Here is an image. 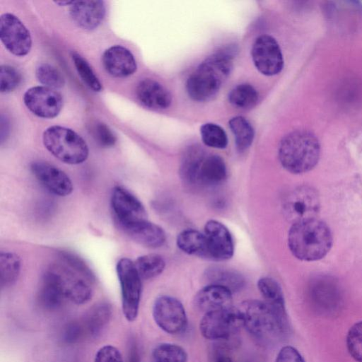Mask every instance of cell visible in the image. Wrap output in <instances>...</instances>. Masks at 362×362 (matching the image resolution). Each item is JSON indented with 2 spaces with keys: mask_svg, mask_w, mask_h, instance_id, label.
<instances>
[{
  "mask_svg": "<svg viewBox=\"0 0 362 362\" xmlns=\"http://www.w3.org/2000/svg\"><path fill=\"white\" fill-rule=\"evenodd\" d=\"M42 142L50 153L66 164L82 163L89 154L86 141L75 131L65 127L54 125L47 128L42 134Z\"/></svg>",
  "mask_w": 362,
  "mask_h": 362,
  "instance_id": "5b68a950",
  "label": "cell"
},
{
  "mask_svg": "<svg viewBox=\"0 0 362 362\" xmlns=\"http://www.w3.org/2000/svg\"><path fill=\"white\" fill-rule=\"evenodd\" d=\"M111 206L117 223L121 228L146 219V209L140 200L127 189L117 186L112 190Z\"/></svg>",
  "mask_w": 362,
  "mask_h": 362,
  "instance_id": "5bb4252c",
  "label": "cell"
},
{
  "mask_svg": "<svg viewBox=\"0 0 362 362\" xmlns=\"http://www.w3.org/2000/svg\"><path fill=\"white\" fill-rule=\"evenodd\" d=\"M207 258L214 261L230 259L234 252V244L228 229L221 222L209 220L204 226Z\"/></svg>",
  "mask_w": 362,
  "mask_h": 362,
  "instance_id": "9a60e30c",
  "label": "cell"
},
{
  "mask_svg": "<svg viewBox=\"0 0 362 362\" xmlns=\"http://www.w3.org/2000/svg\"><path fill=\"white\" fill-rule=\"evenodd\" d=\"M94 362H124L120 351L112 345H105L95 354Z\"/></svg>",
  "mask_w": 362,
  "mask_h": 362,
  "instance_id": "b9f144b4",
  "label": "cell"
},
{
  "mask_svg": "<svg viewBox=\"0 0 362 362\" xmlns=\"http://www.w3.org/2000/svg\"><path fill=\"white\" fill-rule=\"evenodd\" d=\"M234 136L237 148L240 151L247 149L252 143L255 132L250 122L244 117L236 116L228 122Z\"/></svg>",
  "mask_w": 362,
  "mask_h": 362,
  "instance_id": "f1b7e54d",
  "label": "cell"
},
{
  "mask_svg": "<svg viewBox=\"0 0 362 362\" xmlns=\"http://www.w3.org/2000/svg\"><path fill=\"white\" fill-rule=\"evenodd\" d=\"M74 1H54L56 4L59 6H71L73 4Z\"/></svg>",
  "mask_w": 362,
  "mask_h": 362,
  "instance_id": "bcb514c9",
  "label": "cell"
},
{
  "mask_svg": "<svg viewBox=\"0 0 362 362\" xmlns=\"http://www.w3.org/2000/svg\"><path fill=\"white\" fill-rule=\"evenodd\" d=\"M59 257L62 259V262L65 263L92 281H95V276L91 270L78 256L74 254L63 251L59 253Z\"/></svg>",
  "mask_w": 362,
  "mask_h": 362,
  "instance_id": "ab89813d",
  "label": "cell"
},
{
  "mask_svg": "<svg viewBox=\"0 0 362 362\" xmlns=\"http://www.w3.org/2000/svg\"><path fill=\"white\" fill-rule=\"evenodd\" d=\"M74 66L83 81L95 92H100L103 86L88 62L78 54H72Z\"/></svg>",
  "mask_w": 362,
  "mask_h": 362,
  "instance_id": "8d00e7d4",
  "label": "cell"
},
{
  "mask_svg": "<svg viewBox=\"0 0 362 362\" xmlns=\"http://www.w3.org/2000/svg\"><path fill=\"white\" fill-rule=\"evenodd\" d=\"M206 156L204 150L198 145H192L187 148L182 156L180 168V174L184 182L195 185L199 165Z\"/></svg>",
  "mask_w": 362,
  "mask_h": 362,
  "instance_id": "d4e9b609",
  "label": "cell"
},
{
  "mask_svg": "<svg viewBox=\"0 0 362 362\" xmlns=\"http://www.w3.org/2000/svg\"><path fill=\"white\" fill-rule=\"evenodd\" d=\"M257 288L264 301L275 308H286L281 288L275 279L269 276L262 277L257 281Z\"/></svg>",
  "mask_w": 362,
  "mask_h": 362,
  "instance_id": "1f68e13d",
  "label": "cell"
},
{
  "mask_svg": "<svg viewBox=\"0 0 362 362\" xmlns=\"http://www.w3.org/2000/svg\"><path fill=\"white\" fill-rule=\"evenodd\" d=\"M21 269V261L18 255L12 252L1 251L0 253L1 287H8L18 279Z\"/></svg>",
  "mask_w": 362,
  "mask_h": 362,
  "instance_id": "83f0119b",
  "label": "cell"
},
{
  "mask_svg": "<svg viewBox=\"0 0 362 362\" xmlns=\"http://www.w3.org/2000/svg\"><path fill=\"white\" fill-rule=\"evenodd\" d=\"M112 314L111 306L106 303L94 305L86 318L84 325L90 335L98 334L109 322Z\"/></svg>",
  "mask_w": 362,
  "mask_h": 362,
  "instance_id": "4dcf8cb0",
  "label": "cell"
},
{
  "mask_svg": "<svg viewBox=\"0 0 362 362\" xmlns=\"http://www.w3.org/2000/svg\"><path fill=\"white\" fill-rule=\"evenodd\" d=\"M232 292L228 288L216 285L209 284L196 294L194 305L204 313L231 308Z\"/></svg>",
  "mask_w": 362,
  "mask_h": 362,
  "instance_id": "44dd1931",
  "label": "cell"
},
{
  "mask_svg": "<svg viewBox=\"0 0 362 362\" xmlns=\"http://www.w3.org/2000/svg\"><path fill=\"white\" fill-rule=\"evenodd\" d=\"M23 102L32 113L45 119L57 117L63 105L62 95L55 89L43 86L28 89L23 95Z\"/></svg>",
  "mask_w": 362,
  "mask_h": 362,
  "instance_id": "4fadbf2b",
  "label": "cell"
},
{
  "mask_svg": "<svg viewBox=\"0 0 362 362\" xmlns=\"http://www.w3.org/2000/svg\"><path fill=\"white\" fill-rule=\"evenodd\" d=\"M121 229L136 243L147 247H159L166 240L163 228L147 219L129 224Z\"/></svg>",
  "mask_w": 362,
  "mask_h": 362,
  "instance_id": "d6986e66",
  "label": "cell"
},
{
  "mask_svg": "<svg viewBox=\"0 0 362 362\" xmlns=\"http://www.w3.org/2000/svg\"><path fill=\"white\" fill-rule=\"evenodd\" d=\"M228 100L234 107L240 109L253 107L258 100V93L250 84L242 83L233 88L228 94Z\"/></svg>",
  "mask_w": 362,
  "mask_h": 362,
  "instance_id": "d6a6232c",
  "label": "cell"
},
{
  "mask_svg": "<svg viewBox=\"0 0 362 362\" xmlns=\"http://www.w3.org/2000/svg\"><path fill=\"white\" fill-rule=\"evenodd\" d=\"M141 279H150L160 274L165 269L164 259L157 254H148L139 257L134 262Z\"/></svg>",
  "mask_w": 362,
  "mask_h": 362,
  "instance_id": "f546056e",
  "label": "cell"
},
{
  "mask_svg": "<svg viewBox=\"0 0 362 362\" xmlns=\"http://www.w3.org/2000/svg\"><path fill=\"white\" fill-rule=\"evenodd\" d=\"M51 267L58 276L66 299L77 305L86 303L91 299L93 281L64 262Z\"/></svg>",
  "mask_w": 362,
  "mask_h": 362,
  "instance_id": "8fae6325",
  "label": "cell"
},
{
  "mask_svg": "<svg viewBox=\"0 0 362 362\" xmlns=\"http://www.w3.org/2000/svg\"><path fill=\"white\" fill-rule=\"evenodd\" d=\"M35 76L37 81L45 87L56 89L63 87L65 84L62 74L48 63L40 64L36 67Z\"/></svg>",
  "mask_w": 362,
  "mask_h": 362,
  "instance_id": "e575fe53",
  "label": "cell"
},
{
  "mask_svg": "<svg viewBox=\"0 0 362 362\" xmlns=\"http://www.w3.org/2000/svg\"><path fill=\"white\" fill-rule=\"evenodd\" d=\"M93 134L97 142L103 147H111L117 141L111 129L102 122H98L94 125Z\"/></svg>",
  "mask_w": 362,
  "mask_h": 362,
  "instance_id": "60d3db41",
  "label": "cell"
},
{
  "mask_svg": "<svg viewBox=\"0 0 362 362\" xmlns=\"http://www.w3.org/2000/svg\"><path fill=\"white\" fill-rule=\"evenodd\" d=\"M21 81L18 71L10 65H1L0 68V90L8 93L15 90Z\"/></svg>",
  "mask_w": 362,
  "mask_h": 362,
  "instance_id": "f35d334b",
  "label": "cell"
},
{
  "mask_svg": "<svg viewBox=\"0 0 362 362\" xmlns=\"http://www.w3.org/2000/svg\"><path fill=\"white\" fill-rule=\"evenodd\" d=\"M103 66L112 76L124 78L132 75L137 69L136 59L129 49L114 45L107 48L102 57Z\"/></svg>",
  "mask_w": 362,
  "mask_h": 362,
  "instance_id": "e0dca14e",
  "label": "cell"
},
{
  "mask_svg": "<svg viewBox=\"0 0 362 362\" xmlns=\"http://www.w3.org/2000/svg\"><path fill=\"white\" fill-rule=\"evenodd\" d=\"M310 295L314 306L322 313H332L340 303L339 291L336 284L327 278L314 281Z\"/></svg>",
  "mask_w": 362,
  "mask_h": 362,
  "instance_id": "7402d4cb",
  "label": "cell"
},
{
  "mask_svg": "<svg viewBox=\"0 0 362 362\" xmlns=\"http://www.w3.org/2000/svg\"><path fill=\"white\" fill-rule=\"evenodd\" d=\"M155 362H187V354L180 346L172 343L157 344L152 352Z\"/></svg>",
  "mask_w": 362,
  "mask_h": 362,
  "instance_id": "836d02e7",
  "label": "cell"
},
{
  "mask_svg": "<svg viewBox=\"0 0 362 362\" xmlns=\"http://www.w3.org/2000/svg\"><path fill=\"white\" fill-rule=\"evenodd\" d=\"M30 169L36 179L50 192L66 197L73 191L69 177L57 167L44 161H35Z\"/></svg>",
  "mask_w": 362,
  "mask_h": 362,
  "instance_id": "2e32d148",
  "label": "cell"
},
{
  "mask_svg": "<svg viewBox=\"0 0 362 362\" xmlns=\"http://www.w3.org/2000/svg\"><path fill=\"white\" fill-rule=\"evenodd\" d=\"M105 5L103 1H74L69 13L74 22L85 30H91L98 28L105 16Z\"/></svg>",
  "mask_w": 362,
  "mask_h": 362,
  "instance_id": "ac0fdd59",
  "label": "cell"
},
{
  "mask_svg": "<svg viewBox=\"0 0 362 362\" xmlns=\"http://www.w3.org/2000/svg\"><path fill=\"white\" fill-rule=\"evenodd\" d=\"M204 144L215 148H224L228 144V137L224 129L214 123H206L200 128Z\"/></svg>",
  "mask_w": 362,
  "mask_h": 362,
  "instance_id": "d590c367",
  "label": "cell"
},
{
  "mask_svg": "<svg viewBox=\"0 0 362 362\" xmlns=\"http://www.w3.org/2000/svg\"><path fill=\"white\" fill-rule=\"evenodd\" d=\"M136 94L139 102L145 107L152 110H164L172 102L170 92L160 83L145 78L137 85Z\"/></svg>",
  "mask_w": 362,
  "mask_h": 362,
  "instance_id": "ffe728a7",
  "label": "cell"
},
{
  "mask_svg": "<svg viewBox=\"0 0 362 362\" xmlns=\"http://www.w3.org/2000/svg\"><path fill=\"white\" fill-rule=\"evenodd\" d=\"M243 326L238 310L232 308L204 313L199 323L202 336L209 340L229 339Z\"/></svg>",
  "mask_w": 362,
  "mask_h": 362,
  "instance_id": "ba28073f",
  "label": "cell"
},
{
  "mask_svg": "<svg viewBox=\"0 0 362 362\" xmlns=\"http://www.w3.org/2000/svg\"><path fill=\"white\" fill-rule=\"evenodd\" d=\"M320 202L317 191L312 187L302 185L288 192L283 200L284 217L292 224L316 218Z\"/></svg>",
  "mask_w": 362,
  "mask_h": 362,
  "instance_id": "52a82bcc",
  "label": "cell"
},
{
  "mask_svg": "<svg viewBox=\"0 0 362 362\" xmlns=\"http://www.w3.org/2000/svg\"><path fill=\"white\" fill-rule=\"evenodd\" d=\"M116 270L121 289L122 313L127 321L133 322L139 313L141 278L134 262L126 257L117 262Z\"/></svg>",
  "mask_w": 362,
  "mask_h": 362,
  "instance_id": "8992f818",
  "label": "cell"
},
{
  "mask_svg": "<svg viewBox=\"0 0 362 362\" xmlns=\"http://www.w3.org/2000/svg\"><path fill=\"white\" fill-rule=\"evenodd\" d=\"M346 346L350 355L358 362H362V321L354 324L346 336Z\"/></svg>",
  "mask_w": 362,
  "mask_h": 362,
  "instance_id": "74e56055",
  "label": "cell"
},
{
  "mask_svg": "<svg viewBox=\"0 0 362 362\" xmlns=\"http://www.w3.org/2000/svg\"><path fill=\"white\" fill-rule=\"evenodd\" d=\"M0 39L8 51L18 57L25 56L32 47L29 30L17 16L10 13L0 17Z\"/></svg>",
  "mask_w": 362,
  "mask_h": 362,
  "instance_id": "30bf717a",
  "label": "cell"
},
{
  "mask_svg": "<svg viewBox=\"0 0 362 362\" xmlns=\"http://www.w3.org/2000/svg\"><path fill=\"white\" fill-rule=\"evenodd\" d=\"M83 328L78 323H71L66 329L65 332V339L69 342H74L78 340V338L83 334Z\"/></svg>",
  "mask_w": 362,
  "mask_h": 362,
  "instance_id": "ee69618b",
  "label": "cell"
},
{
  "mask_svg": "<svg viewBox=\"0 0 362 362\" xmlns=\"http://www.w3.org/2000/svg\"><path fill=\"white\" fill-rule=\"evenodd\" d=\"M66 299L59 280L50 267L44 274L38 293L40 305L46 310H54L59 308Z\"/></svg>",
  "mask_w": 362,
  "mask_h": 362,
  "instance_id": "603a6c76",
  "label": "cell"
},
{
  "mask_svg": "<svg viewBox=\"0 0 362 362\" xmlns=\"http://www.w3.org/2000/svg\"><path fill=\"white\" fill-rule=\"evenodd\" d=\"M176 243L179 249L186 254L207 258L205 235L197 230H182L177 235Z\"/></svg>",
  "mask_w": 362,
  "mask_h": 362,
  "instance_id": "4316f807",
  "label": "cell"
},
{
  "mask_svg": "<svg viewBox=\"0 0 362 362\" xmlns=\"http://www.w3.org/2000/svg\"><path fill=\"white\" fill-rule=\"evenodd\" d=\"M227 176L224 160L217 155H206L202 160L196 177L195 185L216 186Z\"/></svg>",
  "mask_w": 362,
  "mask_h": 362,
  "instance_id": "cb8c5ba5",
  "label": "cell"
},
{
  "mask_svg": "<svg viewBox=\"0 0 362 362\" xmlns=\"http://www.w3.org/2000/svg\"><path fill=\"white\" fill-rule=\"evenodd\" d=\"M275 362H305V361L296 349L291 346H285L279 351Z\"/></svg>",
  "mask_w": 362,
  "mask_h": 362,
  "instance_id": "7bdbcfd3",
  "label": "cell"
},
{
  "mask_svg": "<svg viewBox=\"0 0 362 362\" xmlns=\"http://www.w3.org/2000/svg\"><path fill=\"white\" fill-rule=\"evenodd\" d=\"M288 245L298 259L307 262L323 258L332 245V235L328 226L319 219L311 218L291 225Z\"/></svg>",
  "mask_w": 362,
  "mask_h": 362,
  "instance_id": "7a4b0ae2",
  "label": "cell"
},
{
  "mask_svg": "<svg viewBox=\"0 0 362 362\" xmlns=\"http://www.w3.org/2000/svg\"><path fill=\"white\" fill-rule=\"evenodd\" d=\"M237 310L243 326L261 341H276L288 332L286 309L273 307L265 301L247 300L243 301Z\"/></svg>",
  "mask_w": 362,
  "mask_h": 362,
  "instance_id": "6da1fadb",
  "label": "cell"
},
{
  "mask_svg": "<svg viewBox=\"0 0 362 362\" xmlns=\"http://www.w3.org/2000/svg\"><path fill=\"white\" fill-rule=\"evenodd\" d=\"M216 362H233L232 360L226 356H219Z\"/></svg>",
  "mask_w": 362,
  "mask_h": 362,
  "instance_id": "f6af8a7d",
  "label": "cell"
},
{
  "mask_svg": "<svg viewBox=\"0 0 362 362\" xmlns=\"http://www.w3.org/2000/svg\"><path fill=\"white\" fill-rule=\"evenodd\" d=\"M233 54L228 50L219 51L204 59L189 76L186 90L196 101H205L214 96L230 75Z\"/></svg>",
  "mask_w": 362,
  "mask_h": 362,
  "instance_id": "3957f363",
  "label": "cell"
},
{
  "mask_svg": "<svg viewBox=\"0 0 362 362\" xmlns=\"http://www.w3.org/2000/svg\"><path fill=\"white\" fill-rule=\"evenodd\" d=\"M152 314L156 324L166 333L180 334L187 327L185 308L174 297L165 295L158 297L154 301Z\"/></svg>",
  "mask_w": 362,
  "mask_h": 362,
  "instance_id": "9c48e42d",
  "label": "cell"
},
{
  "mask_svg": "<svg viewBox=\"0 0 362 362\" xmlns=\"http://www.w3.org/2000/svg\"><path fill=\"white\" fill-rule=\"evenodd\" d=\"M205 276L209 284L223 286L232 293L241 290L245 285V279L240 273L223 267H212L207 269Z\"/></svg>",
  "mask_w": 362,
  "mask_h": 362,
  "instance_id": "484cf974",
  "label": "cell"
},
{
  "mask_svg": "<svg viewBox=\"0 0 362 362\" xmlns=\"http://www.w3.org/2000/svg\"><path fill=\"white\" fill-rule=\"evenodd\" d=\"M251 54L255 67L265 76L278 74L284 67L281 48L270 35L259 36L253 43Z\"/></svg>",
  "mask_w": 362,
  "mask_h": 362,
  "instance_id": "7c38bea8",
  "label": "cell"
},
{
  "mask_svg": "<svg viewBox=\"0 0 362 362\" xmlns=\"http://www.w3.org/2000/svg\"><path fill=\"white\" fill-rule=\"evenodd\" d=\"M320 156V145L314 134L307 130H296L281 141L278 157L282 167L293 174L311 170Z\"/></svg>",
  "mask_w": 362,
  "mask_h": 362,
  "instance_id": "277c9868",
  "label": "cell"
}]
</instances>
